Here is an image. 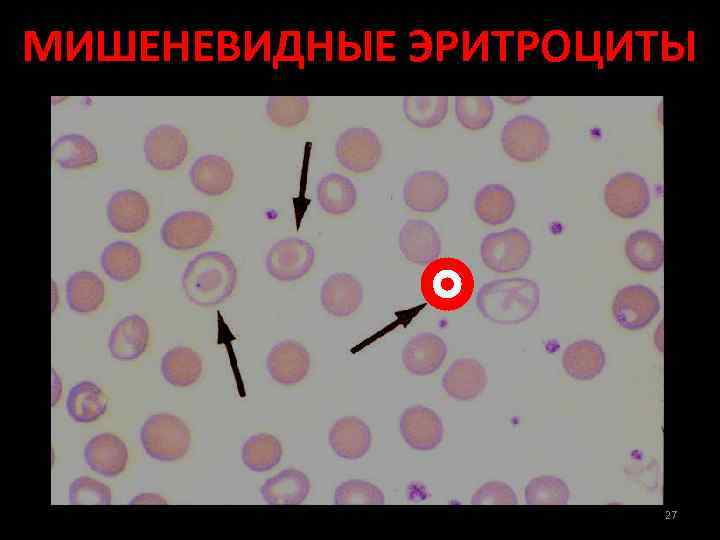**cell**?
<instances>
[{
    "mask_svg": "<svg viewBox=\"0 0 720 540\" xmlns=\"http://www.w3.org/2000/svg\"><path fill=\"white\" fill-rule=\"evenodd\" d=\"M540 304V288L528 278H504L487 282L479 289L476 306L482 316L497 324L512 325L528 320Z\"/></svg>",
    "mask_w": 720,
    "mask_h": 540,
    "instance_id": "cell-1",
    "label": "cell"
},
{
    "mask_svg": "<svg viewBox=\"0 0 720 540\" xmlns=\"http://www.w3.org/2000/svg\"><path fill=\"white\" fill-rule=\"evenodd\" d=\"M237 284V268L232 258L219 251L195 256L186 266L181 285L194 305L212 307L226 301Z\"/></svg>",
    "mask_w": 720,
    "mask_h": 540,
    "instance_id": "cell-2",
    "label": "cell"
},
{
    "mask_svg": "<svg viewBox=\"0 0 720 540\" xmlns=\"http://www.w3.org/2000/svg\"><path fill=\"white\" fill-rule=\"evenodd\" d=\"M474 276L470 268L453 257L437 258L424 269L420 289L424 300L442 312L463 307L472 297Z\"/></svg>",
    "mask_w": 720,
    "mask_h": 540,
    "instance_id": "cell-3",
    "label": "cell"
},
{
    "mask_svg": "<svg viewBox=\"0 0 720 540\" xmlns=\"http://www.w3.org/2000/svg\"><path fill=\"white\" fill-rule=\"evenodd\" d=\"M140 441L146 454L158 461H175L186 455L191 433L179 417L160 413L150 416L140 430Z\"/></svg>",
    "mask_w": 720,
    "mask_h": 540,
    "instance_id": "cell-4",
    "label": "cell"
},
{
    "mask_svg": "<svg viewBox=\"0 0 720 540\" xmlns=\"http://www.w3.org/2000/svg\"><path fill=\"white\" fill-rule=\"evenodd\" d=\"M480 253L486 267L497 273H509L526 265L532 253V244L525 232L509 228L486 235Z\"/></svg>",
    "mask_w": 720,
    "mask_h": 540,
    "instance_id": "cell-5",
    "label": "cell"
},
{
    "mask_svg": "<svg viewBox=\"0 0 720 540\" xmlns=\"http://www.w3.org/2000/svg\"><path fill=\"white\" fill-rule=\"evenodd\" d=\"M501 144L505 153L519 162H533L548 150L550 135L547 127L538 119L520 115L509 120L501 132Z\"/></svg>",
    "mask_w": 720,
    "mask_h": 540,
    "instance_id": "cell-6",
    "label": "cell"
},
{
    "mask_svg": "<svg viewBox=\"0 0 720 540\" xmlns=\"http://www.w3.org/2000/svg\"><path fill=\"white\" fill-rule=\"evenodd\" d=\"M315 255V249L308 241L296 237L284 238L267 252L266 270L278 281L293 282L309 273Z\"/></svg>",
    "mask_w": 720,
    "mask_h": 540,
    "instance_id": "cell-7",
    "label": "cell"
},
{
    "mask_svg": "<svg viewBox=\"0 0 720 540\" xmlns=\"http://www.w3.org/2000/svg\"><path fill=\"white\" fill-rule=\"evenodd\" d=\"M659 311L660 301L656 293L640 284L620 289L612 304L614 320L627 330L643 329Z\"/></svg>",
    "mask_w": 720,
    "mask_h": 540,
    "instance_id": "cell-8",
    "label": "cell"
},
{
    "mask_svg": "<svg viewBox=\"0 0 720 540\" xmlns=\"http://www.w3.org/2000/svg\"><path fill=\"white\" fill-rule=\"evenodd\" d=\"M607 208L616 216L632 219L643 214L650 204V190L643 177L624 172L612 177L604 189Z\"/></svg>",
    "mask_w": 720,
    "mask_h": 540,
    "instance_id": "cell-9",
    "label": "cell"
},
{
    "mask_svg": "<svg viewBox=\"0 0 720 540\" xmlns=\"http://www.w3.org/2000/svg\"><path fill=\"white\" fill-rule=\"evenodd\" d=\"M338 162L347 170L365 173L372 170L382 155L381 142L374 131L353 127L340 134L335 145Z\"/></svg>",
    "mask_w": 720,
    "mask_h": 540,
    "instance_id": "cell-10",
    "label": "cell"
},
{
    "mask_svg": "<svg viewBox=\"0 0 720 540\" xmlns=\"http://www.w3.org/2000/svg\"><path fill=\"white\" fill-rule=\"evenodd\" d=\"M213 232L214 224L210 216L196 210H182L163 222L161 238L166 247L184 251L203 245Z\"/></svg>",
    "mask_w": 720,
    "mask_h": 540,
    "instance_id": "cell-11",
    "label": "cell"
},
{
    "mask_svg": "<svg viewBox=\"0 0 720 540\" xmlns=\"http://www.w3.org/2000/svg\"><path fill=\"white\" fill-rule=\"evenodd\" d=\"M189 143L184 132L173 125L161 124L145 137L144 153L147 162L159 171L178 168L186 159Z\"/></svg>",
    "mask_w": 720,
    "mask_h": 540,
    "instance_id": "cell-12",
    "label": "cell"
},
{
    "mask_svg": "<svg viewBox=\"0 0 720 540\" xmlns=\"http://www.w3.org/2000/svg\"><path fill=\"white\" fill-rule=\"evenodd\" d=\"M400 433L412 449L430 451L443 440L444 428L438 414L424 406L404 410L399 422Z\"/></svg>",
    "mask_w": 720,
    "mask_h": 540,
    "instance_id": "cell-13",
    "label": "cell"
},
{
    "mask_svg": "<svg viewBox=\"0 0 720 540\" xmlns=\"http://www.w3.org/2000/svg\"><path fill=\"white\" fill-rule=\"evenodd\" d=\"M310 354L299 342L284 340L274 345L266 359L270 377L282 385L301 382L310 369Z\"/></svg>",
    "mask_w": 720,
    "mask_h": 540,
    "instance_id": "cell-14",
    "label": "cell"
},
{
    "mask_svg": "<svg viewBox=\"0 0 720 540\" xmlns=\"http://www.w3.org/2000/svg\"><path fill=\"white\" fill-rule=\"evenodd\" d=\"M106 214L110 225L123 234L142 230L150 218V206L139 192L124 189L115 192L108 200Z\"/></svg>",
    "mask_w": 720,
    "mask_h": 540,
    "instance_id": "cell-15",
    "label": "cell"
},
{
    "mask_svg": "<svg viewBox=\"0 0 720 540\" xmlns=\"http://www.w3.org/2000/svg\"><path fill=\"white\" fill-rule=\"evenodd\" d=\"M449 184L439 172L432 170L412 174L403 188L405 204L417 212H434L446 202Z\"/></svg>",
    "mask_w": 720,
    "mask_h": 540,
    "instance_id": "cell-16",
    "label": "cell"
},
{
    "mask_svg": "<svg viewBox=\"0 0 720 540\" xmlns=\"http://www.w3.org/2000/svg\"><path fill=\"white\" fill-rule=\"evenodd\" d=\"M398 245L405 259L420 265L437 259L442 247L435 227L427 221L416 219L409 220L402 226Z\"/></svg>",
    "mask_w": 720,
    "mask_h": 540,
    "instance_id": "cell-17",
    "label": "cell"
},
{
    "mask_svg": "<svg viewBox=\"0 0 720 540\" xmlns=\"http://www.w3.org/2000/svg\"><path fill=\"white\" fill-rule=\"evenodd\" d=\"M362 301L363 286L352 274H331L322 285L321 304L332 316H350L360 307Z\"/></svg>",
    "mask_w": 720,
    "mask_h": 540,
    "instance_id": "cell-18",
    "label": "cell"
},
{
    "mask_svg": "<svg viewBox=\"0 0 720 540\" xmlns=\"http://www.w3.org/2000/svg\"><path fill=\"white\" fill-rule=\"evenodd\" d=\"M84 459L94 472L114 477L127 465L128 451L125 443L116 435L102 433L92 437L84 448Z\"/></svg>",
    "mask_w": 720,
    "mask_h": 540,
    "instance_id": "cell-19",
    "label": "cell"
},
{
    "mask_svg": "<svg viewBox=\"0 0 720 540\" xmlns=\"http://www.w3.org/2000/svg\"><path fill=\"white\" fill-rule=\"evenodd\" d=\"M487 382L484 366L473 358H459L452 362L442 378V387L453 399L470 401L477 398Z\"/></svg>",
    "mask_w": 720,
    "mask_h": 540,
    "instance_id": "cell-20",
    "label": "cell"
},
{
    "mask_svg": "<svg viewBox=\"0 0 720 540\" xmlns=\"http://www.w3.org/2000/svg\"><path fill=\"white\" fill-rule=\"evenodd\" d=\"M446 354L447 346L442 338L432 333H420L404 346L402 362L411 374L425 376L439 369Z\"/></svg>",
    "mask_w": 720,
    "mask_h": 540,
    "instance_id": "cell-21",
    "label": "cell"
},
{
    "mask_svg": "<svg viewBox=\"0 0 720 540\" xmlns=\"http://www.w3.org/2000/svg\"><path fill=\"white\" fill-rule=\"evenodd\" d=\"M148 341L147 322L141 316L131 314L122 318L111 330L108 349L116 360L132 361L146 351Z\"/></svg>",
    "mask_w": 720,
    "mask_h": 540,
    "instance_id": "cell-22",
    "label": "cell"
},
{
    "mask_svg": "<svg viewBox=\"0 0 720 540\" xmlns=\"http://www.w3.org/2000/svg\"><path fill=\"white\" fill-rule=\"evenodd\" d=\"M372 435L369 426L360 418L346 416L338 419L329 432V444L340 458L357 460L370 450Z\"/></svg>",
    "mask_w": 720,
    "mask_h": 540,
    "instance_id": "cell-23",
    "label": "cell"
},
{
    "mask_svg": "<svg viewBox=\"0 0 720 540\" xmlns=\"http://www.w3.org/2000/svg\"><path fill=\"white\" fill-rule=\"evenodd\" d=\"M189 178L199 192L208 196H220L232 187L234 171L224 157L207 154L194 161L189 169Z\"/></svg>",
    "mask_w": 720,
    "mask_h": 540,
    "instance_id": "cell-24",
    "label": "cell"
},
{
    "mask_svg": "<svg viewBox=\"0 0 720 540\" xmlns=\"http://www.w3.org/2000/svg\"><path fill=\"white\" fill-rule=\"evenodd\" d=\"M603 348L592 340H579L568 345L562 356V366L568 376L587 381L597 377L605 367Z\"/></svg>",
    "mask_w": 720,
    "mask_h": 540,
    "instance_id": "cell-25",
    "label": "cell"
},
{
    "mask_svg": "<svg viewBox=\"0 0 720 540\" xmlns=\"http://www.w3.org/2000/svg\"><path fill=\"white\" fill-rule=\"evenodd\" d=\"M310 492V480L297 469H285L264 482L262 499L269 505H298Z\"/></svg>",
    "mask_w": 720,
    "mask_h": 540,
    "instance_id": "cell-26",
    "label": "cell"
},
{
    "mask_svg": "<svg viewBox=\"0 0 720 540\" xmlns=\"http://www.w3.org/2000/svg\"><path fill=\"white\" fill-rule=\"evenodd\" d=\"M105 287L100 277L87 270L72 273L66 282V299L69 308L77 313H91L102 304Z\"/></svg>",
    "mask_w": 720,
    "mask_h": 540,
    "instance_id": "cell-27",
    "label": "cell"
},
{
    "mask_svg": "<svg viewBox=\"0 0 720 540\" xmlns=\"http://www.w3.org/2000/svg\"><path fill=\"white\" fill-rule=\"evenodd\" d=\"M316 197L324 212L331 215H342L354 208L357 201V190L348 177L338 173H329L319 180Z\"/></svg>",
    "mask_w": 720,
    "mask_h": 540,
    "instance_id": "cell-28",
    "label": "cell"
},
{
    "mask_svg": "<svg viewBox=\"0 0 720 540\" xmlns=\"http://www.w3.org/2000/svg\"><path fill=\"white\" fill-rule=\"evenodd\" d=\"M203 370L200 355L192 348L178 346L167 351L161 360L165 381L176 387H188L197 382Z\"/></svg>",
    "mask_w": 720,
    "mask_h": 540,
    "instance_id": "cell-29",
    "label": "cell"
},
{
    "mask_svg": "<svg viewBox=\"0 0 720 540\" xmlns=\"http://www.w3.org/2000/svg\"><path fill=\"white\" fill-rule=\"evenodd\" d=\"M108 398L93 382L82 381L73 386L67 395L66 410L72 420L91 423L107 410Z\"/></svg>",
    "mask_w": 720,
    "mask_h": 540,
    "instance_id": "cell-30",
    "label": "cell"
},
{
    "mask_svg": "<svg viewBox=\"0 0 720 540\" xmlns=\"http://www.w3.org/2000/svg\"><path fill=\"white\" fill-rule=\"evenodd\" d=\"M516 202L513 193L503 185L489 184L481 188L474 201L477 217L489 225H501L513 215Z\"/></svg>",
    "mask_w": 720,
    "mask_h": 540,
    "instance_id": "cell-31",
    "label": "cell"
},
{
    "mask_svg": "<svg viewBox=\"0 0 720 540\" xmlns=\"http://www.w3.org/2000/svg\"><path fill=\"white\" fill-rule=\"evenodd\" d=\"M104 273L115 282L132 280L141 269V254L138 248L127 241L108 244L100 255Z\"/></svg>",
    "mask_w": 720,
    "mask_h": 540,
    "instance_id": "cell-32",
    "label": "cell"
},
{
    "mask_svg": "<svg viewBox=\"0 0 720 540\" xmlns=\"http://www.w3.org/2000/svg\"><path fill=\"white\" fill-rule=\"evenodd\" d=\"M629 262L642 272H656L663 265V242L661 237L649 230L631 233L625 243Z\"/></svg>",
    "mask_w": 720,
    "mask_h": 540,
    "instance_id": "cell-33",
    "label": "cell"
},
{
    "mask_svg": "<svg viewBox=\"0 0 720 540\" xmlns=\"http://www.w3.org/2000/svg\"><path fill=\"white\" fill-rule=\"evenodd\" d=\"M53 161L63 169H81L98 162L96 146L80 134H66L52 145Z\"/></svg>",
    "mask_w": 720,
    "mask_h": 540,
    "instance_id": "cell-34",
    "label": "cell"
},
{
    "mask_svg": "<svg viewBox=\"0 0 720 540\" xmlns=\"http://www.w3.org/2000/svg\"><path fill=\"white\" fill-rule=\"evenodd\" d=\"M242 461L253 472H266L282 458V445L273 435L259 433L248 438L242 447Z\"/></svg>",
    "mask_w": 720,
    "mask_h": 540,
    "instance_id": "cell-35",
    "label": "cell"
},
{
    "mask_svg": "<svg viewBox=\"0 0 720 540\" xmlns=\"http://www.w3.org/2000/svg\"><path fill=\"white\" fill-rule=\"evenodd\" d=\"M447 109L448 98L445 96H406L403 98V112L406 118L420 128H431L438 125L445 118Z\"/></svg>",
    "mask_w": 720,
    "mask_h": 540,
    "instance_id": "cell-36",
    "label": "cell"
},
{
    "mask_svg": "<svg viewBox=\"0 0 720 540\" xmlns=\"http://www.w3.org/2000/svg\"><path fill=\"white\" fill-rule=\"evenodd\" d=\"M265 108L272 123L281 127H293L307 117L310 101L307 96H270Z\"/></svg>",
    "mask_w": 720,
    "mask_h": 540,
    "instance_id": "cell-37",
    "label": "cell"
},
{
    "mask_svg": "<svg viewBox=\"0 0 720 540\" xmlns=\"http://www.w3.org/2000/svg\"><path fill=\"white\" fill-rule=\"evenodd\" d=\"M524 498L527 505H565L570 499V490L562 479L544 475L528 482Z\"/></svg>",
    "mask_w": 720,
    "mask_h": 540,
    "instance_id": "cell-38",
    "label": "cell"
},
{
    "mask_svg": "<svg viewBox=\"0 0 720 540\" xmlns=\"http://www.w3.org/2000/svg\"><path fill=\"white\" fill-rule=\"evenodd\" d=\"M455 113L462 126L479 130L491 121L494 104L487 96H459L455 98Z\"/></svg>",
    "mask_w": 720,
    "mask_h": 540,
    "instance_id": "cell-39",
    "label": "cell"
},
{
    "mask_svg": "<svg viewBox=\"0 0 720 540\" xmlns=\"http://www.w3.org/2000/svg\"><path fill=\"white\" fill-rule=\"evenodd\" d=\"M336 505H383V492L374 484L363 480H349L341 483L335 490Z\"/></svg>",
    "mask_w": 720,
    "mask_h": 540,
    "instance_id": "cell-40",
    "label": "cell"
},
{
    "mask_svg": "<svg viewBox=\"0 0 720 540\" xmlns=\"http://www.w3.org/2000/svg\"><path fill=\"white\" fill-rule=\"evenodd\" d=\"M69 503L72 505H109L110 488L87 476L76 478L69 487Z\"/></svg>",
    "mask_w": 720,
    "mask_h": 540,
    "instance_id": "cell-41",
    "label": "cell"
},
{
    "mask_svg": "<svg viewBox=\"0 0 720 540\" xmlns=\"http://www.w3.org/2000/svg\"><path fill=\"white\" fill-rule=\"evenodd\" d=\"M473 505H516L514 490L506 483L492 481L483 484L471 497Z\"/></svg>",
    "mask_w": 720,
    "mask_h": 540,
    "instance_id": "cell-42",
    "label": "cell"
},
{
    "mask_svg": "<svg viewBox=\"0 0 720 540\" xmlns=\"http://www.w3.org/2000/svg\"><path fill=\"white\" fill-rule=\"evenodd\" d=\"M130 504H166V500L157 494L145 493L134 497Z\"/></svg>",
    "mask_w": 720,
    "mask_h": 540,
    "instance_id": "cell-43",
    "label": "cell"
},
{
    "mask_svg": "<svg viewBox=\"0 0 720 540\" xmlns=\"http://www.w3.org/2000/svg\"><path fill=\"white\" fill-rule=\"evenodd\" d=\"M503 99L508 100V101H514L515 99L518 100V101H524V100H527L528 98H527V97H525V98H519V97H518V98H515V97H512V98H503Z\"/></svg>",
    "mask_w": 720,
    "mask_h": 540,
    "instance_id": "cell-44",
    "label": "cell"
}]
</instances>
